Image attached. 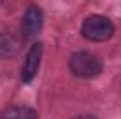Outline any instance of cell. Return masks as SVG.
Instances as JSON below:
<instances>
[{
    "label": "cell",
    "mask_w": 121,
    "mask_h": 119,
    "mask_svg": "<svg viewBox=\"0 0 121 119\" xmlns=\"http://www.w3.org/2000/svg\"><path fill=\"white\" fill-rule=\"evenodd\" d=\"M73 119H99V118L94 116V115H79V116H76Z\"/></svg>",
    "instance_id": "52a82bcc"
},
{
    "label": "cell",
    "mask_w": 121,
    "mask_h": 119,
    "mask_svg": "<svg viewBox=\"0 0 121 119\" xmlns=\"http://www.w3.org/2000/svg\"><path fill=\"white\" fill-rule=\"evenodd\" d=\"M44 24V16L42 11L38 6H30L23 17V24H21V30L26 38H34L37 36V34L41 31Z\"/></svg>",
    "instance_id": "277c9868"
},
{
    "label": "cell",
    "mask_w": 121,
    "mask_h": 119,
    "mask_svg": "<svg viewBox=\"0 0 121 119\" xmlns=\"http://www.w3.org/2000/svg\"><path fill=\"white\" fill-rule=\"evenodd\" d=\"M70 71L80 79H93L99 76L103 70V63L100 58L87 51L76 52L69 59Z\"/></svg>",
    "instance_id": "6da1fadb"
},
{
    "label": "cell",
    "mask_w": 121,
    "mask_h": 119,
    "mask_svg": "<svg viewBox=\"0 0 121 119\" xmlns=\"http://www.w3.org/2000/svg\"><path fill=\"white\" fill-rule=\"evenodd\" d=\"M20 49V42L11 34H0V58L7 59L14 56Z\"/></svg>",
    "instance_id": "8992f818"
},
{
    "label": "cell",
    "mask_w": 121,
    "mask_h": 119,
    "mask_svg": "<svg viewBox=\"0 0 121 119\" xmlns=\"http://www.w3.org/2000/svg\"><path fill=\"white\" fill-rule=\"evenodd\" d=\"M1 119H38V115L31 107L14 105L3 111Z\"/></svg>",
    "instance_id": "5b68a950"
},
{
    "label": "cell",
    "mask_w": 121,
    "mask_h": 119,
    "mask_svg": "<svg viewBox=\"0 0 121 119\" xmlns=\"http://www.w3.org/2000/svg\"><path fill=\"white\" fill-rule=\"evenodd\" d=\"M80 32L86 39L91 42H103L114 35V24L110 18L104 16L93 14L82 23Z\"/></svg>",
    "instance_id": "7a4b0ae2"
},
{
    "label": "cell",
    "mask_w": 121,
    "mask_h": 119,
    "mask_svg": "<svg viewBox=\"0 0 121 119\" xmlns=\"http://www.w3.org/2000/svg\"><path fill=\"white\" fill-rule=\"evenodd\" d=\"M42 51H44V46L41 42L32 44V46L30 48L27 58L24 60V64H23V70H21V77L24 83H30L37 76L39 64H41V59H42Z\"/></svg>",
    "instance_id": "3957f363"
}]
</instances>
